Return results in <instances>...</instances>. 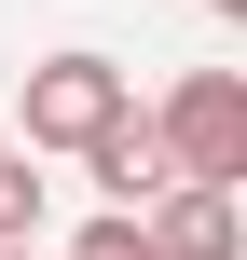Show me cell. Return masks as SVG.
Instances as JSON below:
<instances>
[{
	"label": "cell",
	"instance_id": "8992f818",
	"mask_svg": "<svg viewBox=\"0 0 247 260\" xmlns=\"http://www.w3.org/2000/svg\"><path fill=\"white\" fill-rule=\"evenodd\" d=\"M69 260H151V247H138V206H96V219L69 233Z\"/></svg>",
	"mask_w": 247,
	"mask_h": 260
},
{
	"label": "cell",
	"instance_id": "52a82bcc",
	"mask_svg": "<svg viewBox=\"0 0 247 260\" xmlns=\"http://www.w3.org/2000/svg\"><path fill=\"white\" fill-rule=\"evenodd\" d=\"M0 260H41V233H0Z\"/></svg>",
	"mask_w": 247,
	"mask_h": 260
},
{
	"label": "cell",
	"instance_id": "ba28073f",
	"mask_svg": "<svg viewBox=\"0 0 247 260\" xmlns=\"http://www.w3.org/2000/svg\"><path fill=\"white\" fill-rule=\"evenodd\" d=\"M206 14H247V0H206Z\"/></svg>",
	"mask_w": 247,
	"mask_h": 260
},
{
	"label": "cell",
	"instance_id": "3957f363",
	"mask_svg": "<svg viewBox=\"0 0 247 260\" xmlns=\"http://www.w3.org/2000/svg\"><path fill=\"white\" fill-rule=\"evenodd\" d=\"M138 247L151 260H247V192L234 178H165L138 206Z\"/></svg>",
	"mask_w": 247,
	"mask_h": 260
},
{
	"label": "cell",
	"instance_id": "7a4b0ae2",
	"mask_svg": "<svg viewBox=\"0 0 247 260\" xmlns=\"http://www.w3.org/2000/svg\"><path fill=\"white\" fill-rule=\"evenodd\" d=\"M151 137H165V165H179V178H234V192H247V82H234V69L165 82Z\"/></svg>",
	"mask_w": 247,
	"mask_h": 260
},
{
	"label": "cell",
	"instance_id": "277c9868",
	"mask_svg": "<svg viewBox=\"0 0 247 260\" xmlns=\"http://www.w3.org/2000/svg\"><path fill=\"white\" fill-rule=\"evenodd\" d=\"M69 165L96 178V206H151V192L179 178V165H165V137H151V110H110V123L69 151Z\"/></svg>",
	"mask_w": 247,
	"mask_h": 260
},
{
	"label": "cell",
	"instance_id": "6da1fadb",
	"mask_svg": "<svg viewBox=\"0 0 247 260\" xmlns=\"http://www.w3.org/2000/svg\"><path fill=\"white\" fill-rule=\"evenodd\" d=\"M110 110H138V82H124L110 55H41V69L14 82V137H28L41 165H55V151H83Z\"/></svg>",
	"mask_w": 247,
	"mask_h": 260
},
{
	"label": "cell",
	"instance_id": "5b68a950",
	"mask_svg": "<svg viewBox=\"0 0 247 260\" xmlns=\"http://www.w3.org/2000/svg\"><path fill=\"white\" fill-rule=\"evenodd\" d=\"M41 206H55L41 151H28V137H0V233H41Z\"/></svg>",
	"mask_w": 247,
	"mask_h": 260
}]
</instances>
